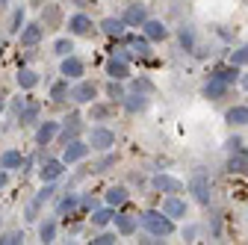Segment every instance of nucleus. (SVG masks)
Segmentation results:
<instances>
[{
  "label": "nucleus",
  "mask_w": 248,
  "mask_h": 245,
  "mask_svg": "<svg viewBox=\"0 0 248 245\" xmlns=\"http://www.w3.org/2000/svg\"><path fill=\"white\" fill-rule=\"evenodd\" d=\"M139 225L148 233H154V236H171L174 233V219L169 216V213H163V210H145V213H139Z\"/></svg>",
  "instance_id": "nucleus-1"
},
{
  "label": "nucleus",
  "mask_w": 248,
  "mask_h": 245,
  "mask_svg": "<svg viewBox=\"0 0 248 245\" xmlns=\"http://www.w3.org/2000/svg\"><path fill=\"white\" fill-rule=\"evenodd\" d=\"M189 192L195 195V201L198 204H210L213 201V186H210V180H207V174L204 171H198V174H192V180H189Z\"/></svg>",
  "instance_id": "nucleus-2"
},
{
  "label": "nucleus",
  "mask_w": 248,
  "mask_h": 245,
  "mask_svg": "<svg viewBox=\"0 0 248 245\" xmlns=\"http://www.w3.org/2000/svg\"><path fill=\"white\" fill-rule=\"evenodd\" d=\"M151 186L157 189V192H166V195H177V192H183V183L177 180V177H171V174H157L151 180Z\"/></svg>",
  "instance_id": "nucleus-3"
},
{
  "label": "nucleus",
  "mask_w": 248,
  "mask_h": 245,
  "mask_svg": "<svg viewBox=\"0 0 248 245\" xmlns=\"http://www.w3.org/2000/svg\"><path fill=\"white\" fill-rule=\"evenodd\" d=\"M89 145L95 148V151H109L115 145V133L107 130V127H95V130H92V136H89Z\"/></svg>",
  "instance_id": "nucleus-4"
},
{
  "label": "nucleus",
  "mask_w": 248,
  "mask_h": 245,
  "mask_svg": "<svg viewBox=\"0 0 248 245\" xmlns=\"http://www.w3.org/2000/svg\"><path fill=\"white\" fill-rule=\"evenodd\" d=\"M89 148H92V145H86V142H80V139H71V142H65L62 160H65V163H80V160L89 154Z\"/></svg>",
  "instance_id": "nucleus-5"
},
{
  "label": "nucleus",
  "mask_w": 248,
  "mask_h": 245,
  "mask_svg": "<svg viewBox=\"0 0 248 245\" xmlns=\"http://www.w3.org/2000/svg\"><path fill=\"white\" fill-rule=\"evenodd\" d=\"M95 83H89V80H83V83H77L74 89H71V101L74 104H92L95 101Z\"/></svg>",
  "instance_id": "nucleus-6"
},
{
  "label": "nucleus",
  "mask_w": 248,
  "mask_h": 245,
  "mask_svg": "<svg viewBox=\"0 0 248 245\" xmlns=\"http://www.w3.org/2000/svg\"><path fill=\"white\" fill-rule=\"evenodd\" d=\"M83 71H86V65L80 62L77 56H62V65H59V74H62V77L77 80V77H83Z\"/></svg>",
  "instance_id": "nucleus-7"
},
{
  "label": "nucleus",
  "mask_w": 248,
  "mask_h": 245,
  "mask_svg": "<svg viewBox=\"0 0 248 245\" xmlns=\"http://www.w3.org/2000/svg\"><path fill=\"white\" fill-rule=\"evenodd\" d=\"M121 18L127 21V27H142L148 21V9H145V3H130L127 9H124Z\"/></svg>",
  "instance_id": "nucleus-8"
},
{
  "label": "nucleus",
  "mask_w": 248,
  "mask_h": 245,
  "mask_svg": "<svg viewBox=\"0 0 248 245\" xmlns=\"http://www.w3.org/2000/svg\"><path fill=\"white\" fill-rule=\"evenodd\" d=\"M62 171H65V160H45L42 168H39V177H42V183H50V180H56Z\"/></svg>",
  "instance_id": "nucleus-9"
},
{
  "label": "nucleus",
  "mask_w": 248,
  "mask_h": 245,
  "mask_svg": "<svg viewBox=\"0 0 248 245\" xmlns=\"http://www.w3.org/2000/svg\"><path fill=\"white\" fill-rule=\"evenodd\" d=\"M112 222H115V230L121 236H130L136 230V225H139V216H133V213H115Z\"/></svg>",
  "instance_id": "nucleus-10"
},
{
  "label": "nucleus",
  "mask_w": 248,
  "mask_h": 245,
  "mask_svg": "<svg viewBox=\"0 0 248 245\" xmlns=\"http://www.w3.org/2000/svg\"><path fill=\"white\" fill-rule=\"evenodd\" d=\"M124 30H127V21H124V18H104L101 21V33L109 36V39L124 36Z\"/></svg>",
  "instance_id": "nucleus-11"
},
{
  "label": "nucleus",
  "mask_w": 248,
  "mask_h": 245,
  "mask_svg": "<svg viewBox=\"0 0 248 245\" xmlns=\"http://www.w3.org/2000/svg\"><path fill=\"white\" fill-rule=\"evenodd\" d=\"M228 83L225 80H219V77H210L207 80V86H204V98H210V101H219V98H225L228 95Z\"/></svg>",
  "instance_id": "nucleus-12"
},
{
  "label": "nucleus",
  "mask_w": 248,
  "mask_h": 245,
  "mask_svg": "<svg viewBox=\"0 0 248 245\" xmlns=\"http://www.w3.org/2000/svg\"><path fill=\"white\" fill-rule=\"evenodd\" d=\"M142 30H145V36H148L151 42H163V39L169 36V27H166L163 21H154V18H148V21L142 24Z\"/></svg>",
  "instance_id": "nucleus-13"
},
{
  "label": "nucleus",
  "mask_w": 248,
  "mask_h": 245,
  "mask_svg": "<svg viewBox=\"0 0 248 245\" xmlns=\"http://www.w3.org/2000/svg\"><path fill=\"white\" fill-rule=\"evenodd\" d=\"M163 213H169L171 219H183L186 216V201H180L177 195H166L163 198Z\"/></svg>",
  "instance_id": "nucleus-14"
},
{
  "label": "nucleus",
  "mask_w": 248,
  "mask_h": 245,
  "mask_svg": "<svg viewBox=\"0 0 248 245\" xmlns=\"http://www.w3.org/2000/svg\"><path fill=\"white\" fill-rule=\"evenodd\" d=\"M42 33H45V24H24V30H21V45H27V47L39 45Z\"/></svg>",
  "instance_id": "nucleus-15"
},
{
  "label": "nucleus",
  "mask_w": 248,
  "mask_h": 245,
  "mask_svg": "<svg viewBox=\"0 0 248 245\" xmlns=\"http://www.w3.org/2000/svg\"><path fill=\"white\" fill-rule=\"evenodd\" d=\"M68 30H71L74 36H89L92 33V18H86L83 12H77V15L68 18Z\"/></svg>",
  "instance_id": "nucleus-16"
},
{
  "label": "nucleus",
  "mask_w": 248,
  "mask_h": 245,
  "mask_svg": "<svg viewBox=\"0 0 248 245\" xmlns=\"http://www.w3.org/2000/svg\"><path fill=\"white\" fill-rule=\"evenodd\" d=\"M107 74H109L112 80H127V74H130V65L124 62V59H115V56H109V62H107Z\"/></svg>",
  "instance_id": "nucleus-17"
},
{
  "label": "nucleus",
  "mask_w": 248,
  "mask_h": 245,
  "mask_svg": "<svg viewBox=\"0 0 248 245\" xmlns=\"http://www.w3.org/2000/svg\"><path fill=\"white\" fill-rule=\"evenodd\" d=\"M127 45H130L133 56H142V59H148V56H151V39H148V36H130V39H127Z\"/></svg>",
  "instance_id": "nucleus-18"
},
{
  "label": "nucleus",
  "mask_w": 248,
  "mask_h": 245,
  "mask_svg": "<svg viewBox=\"0 0 248 245\" xmlns=\"http://www.w3.org/2000/svg\"><path fill=\"white\" fill-rule=\"evenodd\" d=\"M56 133H59V124H56V121H42V127H39V133H36V142H39V145H50Z\"/></svg>",
  "instance_id": "nucleus-19"
},
{
  "label": "nucleus",
  "mask_w": 248,
  "mask_h": 245,
  "mask_svg": "<svg viewBox=\"0 0 248 245\" xmlns=\"http://www.w3.org/2000/svg\"><path fill=\"white\" fill-rule=\"evenodd\" d=\"M124 107H127V112H142L148 109V95L145 92H133V95L124 98Z\"/></svg>",
  "instance_id": "nucleus-20"
},
{
  "label": "nucleus",
  "mask_w": 248,
  "mask_h": 245,
  "mask_svg": "<svg viewBox=\"0 0 248 245\" xmlns=\"http://www.w3.org/2000/svg\"><path fill=\"white\" fill-rule=\"evenodd\" d=\"M213 77H219V80H225V83L231 86V83H236L242 74H239V65L228 62V65H222V68H216V71H213Z\"/></svg>",
  "instance_id": "nucleus-21"
},
{
  "label": "nucleus",
  "mask_w": 248,
  "mask_h": 245,
  "mask_svg": "<svg viewBox=\"0 0 248 245\" xmlns=\"http://www.w3.org/2000/svg\"><path fill=\"white\" fill-rule=\"evenodd\" d=\"M225 118H228V124H236V127H245V124H248V107H231Z\"/></svg>",
  "instance_id": "nucleus-22"
},
{
  "label": "nucleus",
  "mask_w": 248,
  "mask_h": 245,
  "mask_svg": "<svg viewBox=\"0 0 248 245\" xmlns=\"http://www.w3.org/2000/svg\"><path fill=\"white\" fill-rule=\"evenodd\" d=\"M112 219H115V210H112V207H104V210H95V213H92V225H98V228L109 225Z\"/></svg>",
  "instance_id": "nucleus-23"
},
{
  "label": "nucleus",
  "mask_w": 248,
  "mask_h": 245,
  "mask_svg": "<svg viewBox=\"0 0 248 245\" xmlns=\"http://www.w3.org/2000/svg\"><path fill=\"white\" fill-rule=\"evenodd\" d=\"M228 171H231V174H248V157L231 154V160H228Z\"/></svg>",
  "instance_id": "nucleus-24"
},
{
  "label": "nucleus",
  "mask_w": 248,
  "mask_h": 245,
  "mask_svg": "<svg viewBox=\"0 0 248 245\" xmlns=\"http://www.w3.org/2000/svg\"><path fill=\"white\" fill-rule=\"evenodd\" d=\"M124 201H127V189H124V186H112V189H107V204H109V207H121Z\"/></svg>",
  "instance_id": "nucleus-25"
},
{
  "label": "nucleus",
  "mask_w": 248,
  "mask_h": 245,
  "mask_svg": "<svg viewBox=\"0 0 248 245\" xmlns=\"http://www.w3.org/2000/svg\"><path fill=\"white\" fill-rule=\"evenodd\" d=\"M177 36H180V45H183L186 50H192V53H195V30H192L189 24H183Z\"/></svg>",
  "instance_id": "nucleus-26"
},
{
  "label": "nucleus",
  "mask_w": 248,
  "mask_h": 245,
  "mask_svg": "<svg viewBox=\"0 0 248 245\" xmlns=\"http://www.w3.org/2000/svg\"><path fill=\"white\" fill-rule=\"evenodd\" d=\"M50 98H53L56 104H62L65 98H71V89H68V77L62 80V83H53V89H50Z\"/></svg>",
  "instance_id": "nucleus-27"
},
{
  "label": "nucleus",
  "mask_w": 248,
  "mask_h": 245,
  "mask_svg": "<svg viewBox=\"0 0 248 245\" xmlns=\"http://www.w3.org/2000/svg\"><path fill=\"white\" fill-rule=\"evenodd\" d=\"M80 204H83V201H80L77 195H71V192H68L65 198L59 201V216H65V213H68V216H71V213H74V210H77Z\"/></svg>",
  "instance_id": "nucleus-28"
},
{
  "label": "nucleus",
  "mask_w": 248,
  "mask_h": 245,
  "mask_svg": "<svg viewBox=\"0 0 248 245\" xmlns=\"http://www.w3.org/2000/svg\"><path fill=\"white\" fill-rule=\"evenodd\" d=\"M18 86H21V89H36V86H39V74L30 71V68H24V71L18 74Z\"/></svg>",
  "instance_id": "nucleus-29"
},
{
  "label": "nucleus",
  "mask_w": 248,
  "mask_h": 245,
  "mask_svg": "<svg viewBox=\"0 0 248 245\" xmlns=\"http://www.w3.org/2000/svg\"><path fill=\"white\" fill-rule=\"evenodd\" d=\"M77 136H80V121H77V118H68L65 127H62V142H71V139H77Z\"/></svg>",
  "instance_id": "nucleus-30"
},
{
  "label": "nucleus",
  "mask_w": 248,
  "mask_h": 245,
  "mask_svg": "<svg viewBox=\"0 0 248 245\" xmlns=\"http://www.w3.org/2000/svg\"><path fill=\"white\" fill-rule=\"evenodd\" d=\"M21 163H24V157L18 154V151H6V154H3V157H0V166H3L6 171H9V168H18Z\"/></svg>",
  "instance_id": "nucleus-31"
},
{
  "label": "nucleus",
  "mask_w": 248,
  "mask_h": 245,
  "mask_svg": "<svg viewBox=\"0 0 248 245\" xmlns=\"http://www.w3.org/2000/svg\"><path fill=\"white\" fill-rule=\"evenodd\" d=\"M39 236H42V242H53L56 239V222L53 219H45L42 228H39Z\"/></svg>",
  "instance_id": "nucleus-32"
},
{
  "label": "nucleus",
  "mask_w": 248,
  "mask_h": 245,
  "mask_svg": "<svg viewBox=\"0 0 248 245\" xmlns=\"http://www.w3.org/2000/svg\"><path fill=\"white\" fill-rule=\"evenodd\" d=\"M107 95L112 98V101H124L127 95H124V86H121V80H109V86H107Z\"/></svg>",
  "instance_id": "nucleus-33"
},
{
  "label": "nucleus",
  "mask_w": 248,
  "mask_h": 245,
  "mask_svg": "<svg viewBox=\"0 0 248 245\" xmlns=\"http://www.w3.org/2000/svg\"><path fill=\"white\" fill-rule=\"evenodd\" d=\"M71 50H74V42L71 39H56V45H53V53L56 56H71Z\"/></svg>",
  "instance_id": "nucleus-34"
},
{
  "label": "nucleus",
  "mask_w": 248,
  "mask_h": 245,
  "mask_svg": "<svg viewBox=\"0 0 248 245\" xmlns=\"http://www.w3.org/2000/svg\"><path fill=\"white\" fill-rule=\"evenodd\" d=\"M36 118H39V104H27L21 112V124H33Z\"/></svg>",
  "instance_id": "nucleus-35"
},
{
  "label": "nucleus",
  "mask_w": 248,
  "mask_h": 245,
  "mask_svg": "<svg viewBox=\"0 0 248 245\" xmlns=\"http://www.w3.org/2000/svg\"><path fill=\"white\" fill-rule=\"evenodd\" d=\"M231 62H233V65H239V68H242V65H248V45H242V47H236V50L231 53Z\"/></svg>",
  "instance_id": "nucleus-36"
},
{
  "label": "nucleus",
  "mask_w": 248,
  "mask_h": 245,
  "mask_svg": "<svg viewBox=\"0 0 248 245\" xmlns=\"http://www.w3.org/2000/svg\"><path fill=\"white\" fill-rule=\"evenodd\" d=\"M53 192H56V186H53V180H50V183H45V186H42V192L36 195V201H39V204H45V201H50V198H53Z\"/></svg>",
  "instance_id": "nucleus-37"
},
{
  "label": "nucleus",
  "mask_w": 248,
  "mask_h": 245,
  "mask_svg": "<svg viewBox=\"0 0 248 245\" xmlns=\"http://www.w3.org/2000/svg\"><path fill=\"white\" fill-rule=\"evenodd\" d=\"M59 24V9L56 6H47L45 9V27H56Z\"/></svg>",
  "instance_id": "nucleus-38"
},
{
  "label": "nucleus",
  "mask_w": 248,
  "mask_h": 245,
  "mask_svg": "<svg viewBox=\"0 0 248 245\" xmlns=\"http://www.w3.org/2000/svg\"><path fill=\"white\" fill-rule=\"evenodd\" d=\"M18 242H24V233H18V230H12V233H3V236H0V245H18Z\"/></svg>",
  "instance_id": "nucleus-39"
},
{
  "label": "nucleus",
  "mask_w": 248,
  "mask_h": 245,
  "mask_svg": "<svg viewBox=\"0 0 248 245\" xmlns=\"http://www.w3.org/2000/svg\"><path fill=\"white\" fill-rule=\"evenodd\" d=\"M133 92H145V95H151V92H154V83L151 80H133Z\"/></svg>",
  "instance_id": "nucleus-40"
},
{
  "label": "nucleus",
  "mask_w": 248,
  "mask_h": 245,
  "mask_svg": "<svg viewBox=\"0 0 248 245\" xmlns=\"http://www.w3.org/2000/svg\"><path fill=\"white\" fill-rule=\"evenodd\" d=\"M21 27H24V9H15V15H12V33H21Z\"/></svg>",
  "instance_id": "nucleus-41"
},
{
  "label": "nucleus",
  "mask_w": 248,
  "mask_h": 245,
  "mask_svg": "<svg viewBox=\"0 0 248 245\" xmlns=\"http://www.w3.org/2000/svg\"><path fill=\"white\" fill-rule=\"evenodd\" d=\"M112 163H115V154H107V157H104V160H101L98 166H92V171H107V168H109Z\"/></svg>",
  "instance_id": "nucleus-42"
},
{
  "label": "nucleus",
  "mask_w": 248,
  "mask_h": 245,
  "mask_svg": "<svg viewBox=\"0 0 248 245\" xmlns=\"http://www.w3.org/2000/svg\"><path fill=\"white\" fill-rule=\"evenodd\" d=\"M107 115H109V107H104V104L92 107V118H107Z\"/></svg>",
  "instance_id": "nucleus-43"
},
{
  "label": "nucleus",
  "mask_w": 248,
  "mask_h": 245,
  "mask_svg": "<svg viewBox=\"0 0 248 245\" xmlns=\"http://www.w3.org/2000/svg\"><path fill=\"white\" fill-rule=\"evenodd\" d=\"M228 151H231V154H239V151H242V139L239 136H231L228 139Z\"/></svg>",
  "instance_id": "nucleus-44"
},
{
  "label": "nucleus",
  "mask_w": 248,
  "mask_h": 245,
  "mask_svg": "<svg viewBox=\"0 0 248 245\" xmlns=\"http://www.w3.org/2000/svg\"><path fill=\"white\" fill-rule=\"evenodd\" d=\"M92 242H95V245H112L115 242V233H101V236H95Z\"/></svg>",
  "instance_id": "nucleus-45"
},
{
  "label": "nucleus",
  "mask_w": 248,
  "mask_h": 245,
  "mask_svg": "<svg viewBox=\"0 0 248 245\" xmlns=\"http://www.w3.org/2000/svg\"><path fill=\"white\" fill-rule=\"evenodd\" d=\"M112 56H115V59H124V62H130V47H115Z\"/></svg>",
  "instance_id": "nucleus-46"
},
{
  "label": "nucleus",
  "mask_w": 248,
  "mask_h": 245,
  "mask_svg": "<svg viewBox=\"0 0 248 245\" xmlns=\"http://www.w3.org/2000/svg\"><path fill=\"white\" fill-rule=\"evenodd\" d=\"M24 107H27V101H24V98H18V101L12 104V112H15V115H21V112H24Z\"/></svg>",
  "instance_id": "nucleus-47"
},
{
  "label": "nucleus",
  "mask_w": 248,
  "mask_h": 245,
  "mask_svg": "<svg viewBox=\"0 0 248 245\" xmlns=\"http://www.w3.org/2000/svg\"><path fill=\"white\" fill-rule=\"evenodd\" d=\"M6 183H9V174H6V168H3V166H0V189H3Z\"/></svg>",
  "instance_id": "nucleus-48"
},
{
  "label": "nucleus",
  "mask_w": 248,
  "mask_h": 245,
  "mask_svg": "<svg viewBox=\"0 0 248 245\" xmlns=\"http://www.w3.org/2000/svg\"><path fill=\"white\" fill-rule=\"evenodd\" d=\"M239 83H242V89H248V74H242V77H239Z\"/></svg>",
  "instance_id": "nucleus-49"
},
{
  "label": "nucleus",
  "mask_w": 248,
  "mask_h": 245,
  "mask_svg": "<svg viewBox=\"0 0 248 245\" xmlns=\"http://www.w3.org/2000/svg\"><path fill=\"white\" fill-rule=\"evenodd\" d=\"M74 3H77V6H86V3H89V0H74Z\"/></svg>",
  "instance_id": "nucleus-50"
},
{
  "label": "nucleus",
  "mask_w": 248,
  "mask_h": 245,
  "mask_svg": "<svg viewBox=\"0 0 248 245\" xmlns=\"http://www.w3.org/2000/svg\"><path fill=\"white\" fill-rule=\"evenodd\" d=\"M6 9V0H0V12H3Z\"/></svg>",
  "instance_id": "nucleus-51"
},
{
  "label": "nucleus",
  "mask_w": 248,
  "mask_h": 245,
  "mask_svg": "<svg viewBox=\"0 0 248 245\" xmlns=\"http://www.w3.org/2000/svg\"><path fill=\"white\" fill-rule=\"evenodd\" d=\"M3 107H6V101H3V98H0V112H3Z\"/></svg>",
  "instance_id": "nucleus-52"
},
{
  "label": "nucleus",
  "mask_w": 248,
  "mask_h": 245,
  "mask_svg": "<svg viewBox=\"0 0 248 245\" xmlns=\"http://www.w3.org/2000/svg\"><path fill=\"white\" fill-rule=\"evenodd\" d=\"M0 225H3V216H0Z\"/></svg>",
  "instance_id": "nucleus-53"
},
{
  "label": "nucleus",
  "mask_w": 248,
  "mask_h": 245,
  "mask_svg": "<svg viewBox=\"0 0 248 245\" xmlns=\"http://www.w3.org/2000/svg\"><path fill=\"white\" fill-rule=\"evenodd\" d=\"M245 157H248V151H245Z\"/></svg>",
  "instance_id": "nucleus-54"
}]
</instances>
